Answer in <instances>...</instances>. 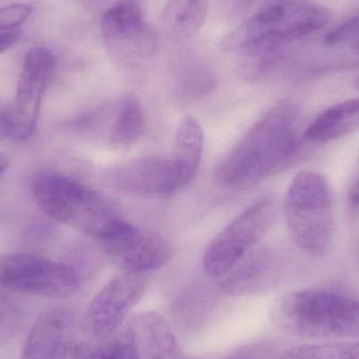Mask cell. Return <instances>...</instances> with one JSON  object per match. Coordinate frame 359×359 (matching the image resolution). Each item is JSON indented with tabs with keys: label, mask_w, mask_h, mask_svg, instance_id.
<instances>
[{
	"label": "cell",
	"mask_w": 359,
	"mask_h": 359,
	"mask_svg": "<svg viewBox=\"0 0 359 359\" xmlns=\"http://www.w3.org/2000/svg\"><path fill=\"white\" fill-rule=\"evenodd\" d=\"M301 109L283 101L262 116L224 156L215 179L224 187H246L288 168L301 149Z\"/></svg>",
	"instance_id": "6da1fadb"
},
{
	"label": "cell",
	"mask_w": 359,
	"mask_h": 359,
	"mask_svg": "<svg viewBox=\"0 0 359 359\" xmlns=\"http://www.w3.org/2000/svg\"><path fill=\"white\" fill-rule=\"evenodd\" d=\"M328 8L312 0H266L253 16L232 32L223 48L257 59V71L278 67L287 50L330 21Z\"/></svg>",
	"instance_id": "7a4b0ae2"
},
{
	"label": "cell",
	"mask_w": 359,
	"mask_h": 359,
	"mask_svg": "<svg viewBox=\"0 0 359 359\" xmlns=\"http://www.w3.org/2000/svg\"><path fill=\"white\" fill-rule=\"evenodd\" d=\"M31 190L36 204L48 217L86 236L104 241L132 226L102 196L69 177L39 172L32 180Z\"/></svg>",
	"instance_id": "3957f363"
},
{
	"label": "cell",
	"mask_w": 359,
	"mask_h": 359,
	"mask_svg": "<svg viewBox=\"0 0 359 359\" xmlns=\"http://www.w3.org/2000/svg\"><path fill=\"white\" fill-rule=\"evenodd\" d=\"M284 210L295 244L308 255H326L334 232L333 194L327 179L316 172L297 175L287 191Z\"/></svg>",
	"instance_id": "277c9868"
},
{
	"label": "cell",
	"mask_w": 359,
	"mask_h": 359,
	"mask_svg": "<svg viewBox=\"0 0 359 359\" xmlns=\"http://www.w3.org/2000/svg\"><path fill=\"white\" fill-rule=\"evenodd\" d=\"M278 320L292 332L314 339L359 337V301L327 289H309L287 297Z\"/></svg>",
	"instance_id": "5b68a950"
},
{
	"label": "cell",
	"mask_w": 359,
	"mask_h": 359,
	"mask_svg": "<svg viewBox=\"0 0 359 359\" xmlns=\"http://www.w3.org/2000/svg\"><path fill=\"white\" fill-rule=\"evenodd\" d=\"M278 217V204L271 196L261 198L224 228L207 247L203 266L208 276L229 273L261 242Z\"/></svg>",
	"instance_id": "8992f818"
},
{
	"label": "cell",
	"mask_w": 359,
	"mask_h": 359,
	"mask_svg": "<svg viewBox=\"0 0 359 359\" xmlns=\"http://www.w3.org/2000/svg\"><path fill=\"white\" fill-rule=\"evenodd\" d=\"M0 287L13 292L63 299L77 292L80 278L71 266L27 252L0 255Z\"/></svg>",
	"instance_id": "52a82bcc"
},
{
	"label": "cell",
	"mask_w": 359,
	"mask_h": 359,
	"mask_svg": "<svg viewBox=\"0 0 359 359\" xmlns=\"http://www.w3.org/2000/svg\"><path fill=\"white\" fill-rule=\"evenodd\" d=\"M103 41L113 58L137 65L153 56L156 37L137 0H118L101 21Z\"/></svg>",
	"instance_id": "ba28073f"
},
{
	"label": "cell",
	"mask_w": 359,
	"mask_h": 359,
	"mask_svg": "<svg viewBox=\"0 0 359 359\" xmlns=\"http://www.w3.org/2000/svg\"><path fill=\"white\" fill-rule=\"evenodd\" d=\"M55 67L56 59L48 48L37 46L25 54L11 104L13 140L25 141L33 136Z\"/></svg>",
	"instance_id": "9c48e42d"
},
{
	"label": "cell",
	"mask_w": 359,
	"mask_h": 359,
	"mask_svg": "<svg viewBox=\"0 0 359 359\" xmlns=\"http://www.w3.org/2000/svg\"><path fill=\"white\" fill-rule=\"evenodd\" d=\"M147 290L143 274L122 272L114 276L95 295L84 314V332L94 339H103L120 328L130 310Z\"/></svg>",
	"instance_id": "30bf717a"
},
{
	"label": "cell",
	"mask_w": 359,
	"mask_h": 359,
	"mask_svg": "<svg viewBox=\"0 0 359 359\" xmlns=\"http://www.w3.org/2000/svg\"><path fill=\"white\" fill-rule=\"evenodd\" d=\"M104 181L114 189L133 196H168L180 191L170 158L149 156L111 166Z\"/></svg>",
	"instance_id": "8fae6325"
},
{
	"label": "cell",
	"mask_w": 359,
	"mask_h": 359,
	"mask_svg": "<svg viewBox=\"0 0 359 359\" xmlns=\"http://www.w3.org/2000/svg\"><path fill=\"white\" fill-rule=\"evenodd\" d=\"M101 242L111 261L124 272L143 274L166 265L172 259V247L165 238L134 226Z\"/></svg>",
	"instance_id": "7c38bea8"
},
{
	"label": "cell",
	"mask_w": 359,
	"mask_h": 359,
	"mask_svg": "<svg viewBox=\"0 0 359 359\" xmlns=\"http://www.w3.org/2000/svg\"><path fill=\"white\" fill-rule=\"evenodd\" d=\"M72 334L71 314L62 309L48 310L32 326L20 359H67Z\"/></svg>",
	"instance_id": "4fadbf2b"
},
{
	"label": "cell",
	"mask_w": 359,
	"mask_h": 359,
	"mask_svg": "<svg viewBox=\"0 0 359 359\" xmlns=\"http://www.w3.org/2000/svg\"><path fill=\"white\" fill-rule=\"evenodd\" d=\"M204 149L203 128L196 118L186 116L180 122L175 135L172 159L180 191L185 189L196 177Z\"/></svg>",
	"instance_id": "5bb4252c"
},
{
	"label": "cell",
	"mask_w": 359,
	"mask_h": 359,
	"mask_svg": "<svg viewBox=\"0 0 359 359\" xmlns=\"http://www.w3.org/2000/svg\"><path fill=\"white\" fill-rule=\"evenodd\" d=\"M133 328L149 359H196L182 351L168 320L156 312L140 314Z\"/></svg>",
	"instance_id": "9a60e30c"
},
{
	"label": "cell",
	"mask_w": 359,
	"mask_h": 359,
	"mask_svg": "<svg viewBox=\"0 0 359 359\" xmlns=\"http://www.w3.org/2000/svg\"><path fill=\"white\" fill-rule=\"evenodd\" d=\"M359 130V97L325 109L306 128L304 138L311 142L327 143Z\"/></svg>",
	"instance_id": "2e32d148"
},
{
	"label": "cell",
	"mask_w": 359,
	"mask_h": 359,
	"mask_svg": "<svg viewBox=\"0 0 359 359\" xmlns=\"http://www.w3.org/2000/svg\"><path fill=\"white\" fill-rule=\"evenodd\" d=\"M276 270V257L268 250L257 251L228 276L223 284V290L229 294L255 291L269 282Z\"/></svg>",
	"instance_id": "e0dca14e"
},
{
	"label": "cell",
	"mask_w": 359,
	"mask_h": 359,
	"mask_svg": "<svg viewBox=\"0 0 359 359\" xmlns=\"http://www.w3.org/2000/svg\"><path fill=\"white\" fill-rule=\"evenodd\" d=\"M209 0H168L164 11V22L178 39L196 36L204 25Z\"/></svg>",
	"instance_id": "ac0fdd59"
},
{
	"label": "cell",
	"mask_w": 359,
	"mask_h": 359,
	"mask_svg": "<svg viewBox=\"0 0 359 359\" xmlns=\"http://www.w3.org/2000/svg\"><path fill=\"white\" fill-rule=\"evenodd\" d=\"M115 121L109 133V142L117 149H126L134 145L144 130V114L136 97L128 95L117 107Z\"/></svg>",
	"instance_id": "d6986e66"
},
{
	"label": "cell",
	"mask_w": 359,
	"mask_h": 359,
	"mask_svg": "<svg viewBox=\"0 0 359 359\" xmlns=\"http://www.w3.org/2000/svg\"><path fill=\"white\" fill-rule=\"evenodd\" d=\"M77 350L83 359H140L138 339L133 327H120L101 339L98 345L79 346Z\"/></svg>",
	"instance_id": "ffe728a7"
},
{
	"label": "cell",
	"mask_w": 359,
	"mask_h": 359,
	"mask_svg": "<svg viewBox=\"0 0 359 359\" xmlns=\"http://www.w3.org/2000/svg\"><path fill=\"white\" fill-rule=\"evenodd\" d=\"M280 359H359V343L299 346L287 350Z\"/></svg>",
	"instance_id": "44dd1931"
},
{
	"label": "cell",
	"mask_w": 359,
	"mask_h": 359,
	"mask_svg": "<svg viewBox=\"0 0 359 359\" xmlns=\"http://www.w3.org/2000/svg\"><path fill=\"white\" fill-rule=\"evenodd\" d=\"M324 42L328 46H346L359 55V12L329 32Z\"/></svg>",
	"instance_id": "7402d4cb"
},
{
	"label": "cell",
	"mask_w": 359,
	"mask_h": 359,
	"mask_svg": "<svg viewBox=\"0 0 359 359\" xmlns=\"http://www.w3.org/2000/svg\"><path fill=\"white\" fill-rule=\"evenodd\" d=\"M31 4H13L0 8V32L14 29L31 16Z\"/></svg>",
	"instance_id": "603a6c76"
},
{
	"label": "cell",
	"mask_w": 359,
	"mask_h": 359,
	"mask_svg": "<svg viewBox=\"0 0 359 359\" xmlns=\"http://www.w3.org/2000/svg\"><path fill=\"white\" fill-rule=\"evenodd\" d=\"M224 359H274L271 350L265 346L248 345L232 352Z\"/></svg>",
	"instance_id": "cb8c5ba5"
},
{
	"label": "cell",
	"mask_w": 359,
	"mask_h": 359,
	"mask_svg": "<svg viewBox=\"0 0 359 359\" xmlns=\"http://www.w3.org/2000/svg\"><path fill=\"white\" fill-rule=\"evenodd\" d=\"M12 139V119H11V105L0 103V140Z\"/></svg>",
	"instance_id": "d4e9b609"
},
{
	"label": "cell",
	"mask_w": 359,
	"mask_h": 359,
	"mask_svg": "<svg viewBox=\"0 0 359 359\" xmlns=\"http://www.w3.org/2000/svg\"><path fill=\"white\" fill-rule=\"evenodd\" d=\"M21 32L18 29H8L0 32V54L10 50L19 41Z\"/></svg>",
	"instance_id": "484cf974"
},
{
	"label": "cell",
	"mask_w": 359,
	"mask_h": 359,
	"mask_svg": "<svg viewBox=\"0 0 359 359\" xmlns=\"http://www.w3.org/2000/svg\"><path fill=\"white\" fill-rule=\"evenodd\" d=\"M15 314L8 308L0 306V337H4L14 325Z\"/></svg>",
	"instance_id": "4316f807"
},
{
	"label": "cell",
	"mask_w": 359,
	"mask_h": 359,
	"mask_svg": "<svg viewBox=\"0 0 359 359\" xmlns=\"http://www.w3.org/2000/svg\"><path fill=\"white\" fill-rule=\"evenodd\" d=\"M348 201H349V205L352 210L359 212V180L350 188Z\"/></svg>",
	"instance_id": "83f0119b"
},
{
	"label": "cell",
	"mask_w": 359,
	"mask_h": 359,
	"mask_svg": "<svg viewBox=\"0 0 359 359\" xmlns=\"http://www.w3.org/2000/svg\"><path fill=\"white\" fill-rule=\"evenodd\" d=\"M8 165H10L8 158L6 157V155H4V154L0 153V178H1L2 175L6 172Z\"/></svg>",
	"instance_id": "f1b7e54d"
},
{
	"label": "cell",
	"mask_w": 359,
	"mask_h": 359,
	"mask_svg": "<svg viewBox=\"0 0 359 359\" xmlns=\"http://www.w3.org/2000/svg\"><path fill=\"white\" fill-rule=\"evenodd\" d=\"M73 359H83L82 358L81 354L78 352L77 349H76L75 352H74Z\"/></svg>",
	"instance_id": "f546056e"
},
{
	"label": "cell",
	"mask_w": 359,
	"mask_h": 359,
	"mask_svg": "<svg viewBox=\"0 0 359 359\" xmlns=\"http://www.w3.org/2000/svg\"><path fill=\"white\" fill-rule=\"evenodd\" d=\"M354 86H355L356 90H359V73L356 76L355 80H354Z\"/></svg>",
	"instance_id": "4dcf8cb0"
}]
</instances>
